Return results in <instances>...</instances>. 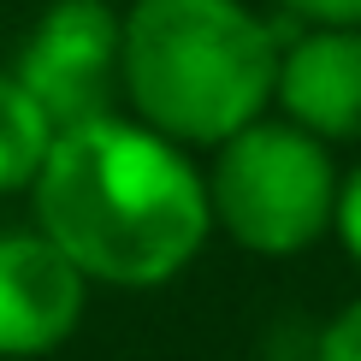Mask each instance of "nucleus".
<instances>
[{
	"label": "nucleus",
	"mask_w": 361,
	"mask_h": 361,
	"mask_svg": "<svg viewBox=\"0 0 361 361\" xmlns=\"http://www.w3.org/2000/svg\"><path fill=\"white\" fill-rule=\"evenodd\" d=\"M273 107L326 148L361 142V30H296L279 54Z\"/></svg>",
	"instance_id": "nucleus-6"
},
{
	"label": "nucleus",
	"mask_w": 361,
	"mask_h": 361,
	"mask_svg": "<svg viewBox=\"0 0 361 361\" xmlns=\"http://www.w3.org/2000/svg\"><path fill=\"white\" fill-rule=\"evenodd\" d=\"M89 279L48 237L0 231V361H42L83 326Z\"/></svg>",
	"instance_id": "nucleus-5"
},
{
	"label": "nucleus",
	"mask_w": 361,
	"mask_h": 361,
	"mask_svg": "<svg viewBox=\"0 0 361 361\" xmlns=\"http://www.w3.org/2000/svg\"><path fill=\"white\" fill-rule=\"evenodd\" d=\"M302 30H361V0H279Z\"/></svg>",
	"instance_id": "nucleus-9"
},
{
	"label": "nucleus",
	"mask_w": 361,
	"mask_h": 361,
	"mask_svg": "<svg viewBox=\"0 0 361 361\" xmlns=\"http://www.w3.org/2000/svg\"><path fill=\"white\" fill-rule=\"evenodd\" d=\"M332 231H338V243L350 249V261L361 267V160L343 172V190H338V225H332Z\"/></svg>",
	"instance_id": "nucleus-10"
},
{
	"label": "nucleus",
	"mask_w": 361,
	"mask_h": 361,
	"mask_svg": "<svg viewBox=\"0 0 361 361\" xmlns=\"http://www.w3.org/2000/svg\"><path fill=\"white\" fill-rule=\"evenodd\" d=\"M279 30L243 0H130L118 95L178 148H219L279 95Z\"/></svg>",
	"instance_id": "nucleus-2"
},
{
	"label": "nucleus",
	"mask_w": 361,
	"mask_h": 361,
	"mask_svg": "<svg viewBox=\"0 0 361 361\" xmlns=\"http://www.w3.org/2000/svg\"><path fill=\"white\" fill-rule=\"evenodd\" d=\"M118 54H125V12H113L107 0H48L12 59V78L36 95L54 130H71L113 113Z\"/></svg>",
	"instance_id": "nucleus-4"
},
{
	"label": "nucleus",
	"mask_w": 361,
	"mask_h": 361,
	"mask_svg": "<svg viewBox=\"0 0 361 361\" xmlns=\"http://www.w3.org/2000/svg\"><path fill=\"white\" fill-rule=\"evenodd\" d=\"M30 207L36 231L89 284L113 290L172 284L214 237L207 172L190 160V148L130 113L59 130L30 184Z\"/></svg>",
	"instance_id": "nucleus-1"
},
{
	"label": "nucleus",
	"mask_w": 361,
	"mask_h": 361,
	"mask_svg": "<svg viewBox=\"0 0 361 361\" xmlns=\"http://www.w3.org/2000/svg\"><path fill=\"white\" fill-rule=\"evenodd\" d=\"M54 137L59 130H54V118L36 107V95H30L12 71H0V195H18V190L36 184Z\"/></svg>",
	"instance_id": "nucleus-7"
},
{
	"label": "nucleus",
	"mask_w": 361,
	"mask_h": 361,
	"mask_svg": "<svg viewBox=\"0 0 361 361\" xmlns=\"http://www.w3.org/2000/svg\"><path fill=\"white\" fill-rule=\"evenodd\" d=\"M314 361H361V296L343 302L314 338Z\"/></svg>",
	"instance_id": "nucleus-8"
},
{
	"label": "nucleus",
	"mask_w": 361,
	"mask_h": 361,
	"mask_svg": "<svg viewBox=\"0 0 361 361\" xmlns=\"http://www.w3.org/2000/svg\"><path fill=\"white\" fill-rule=\"evenodd\" d=\"M338 190L343 172L332 166V148L290 118H255L214 148L207 166L214 231L267 261H290L320 243L338 225Z\"/></svg>",
	"instance_id": "nucleus-3"
}]
</instances>
